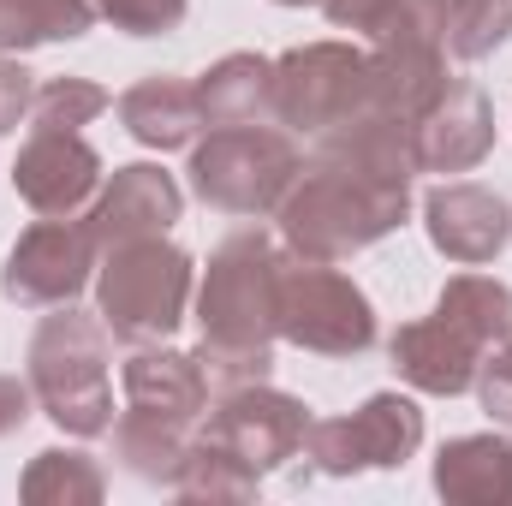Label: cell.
<instances>
[{
    "instance_id": "obj_1",
    "label": "cell",
    "mask_w": 512,
    "mask_h": 506,
    "mask_svg": "<svg viewBox=\"0 0 512 506\" xmlns=\"http://www.w3.org/2000/svg\"><path fill=\"white\" fill-rule=\"evenodd\" d=\"M411 215V173L387 167L382 155L352 143H316L298 167L292 191L280 197V245L316 262H352L358 251L382 245Z\"/></svg>"
},
{
    "instance_id": "obj_2",
    "label": "cell",
    "mask_w": 512,
    "mask_h": 506,
    "mask_svg": "<svg viewBox=\"0 0 512 506\" xmlns=\"http://www.w3.org/2000/svg\"><path fill=\"white\" fill-rule=\"evenodd\" d=\"M280 256L286 251L262 227H245V233H233L209 251L203 286H197V352H191L203 381H209V399L274 376Z\"/></svg>"
},
{
    "instance_id": "obj_3",
    "label": "cell",
    "mask_w": 512,
    "mask_h": 506,
    "mask_svg": "<svg viewBox=\"0 0 512 506\" xmlns=\"http://www.w3.org/2000/svg\"><path fill=\"white\" fill-rule=\"evenodd\" d=\"M512 340V286L495 274H453L423 322H405L387 340L393 376L411 393L459 399L471 393L483 364Z\"/></svg>"
},
{
    "instance_id": "obj_4",
    "label": "cell",
    "mask_w": 512,
    "mask_h": 506,
    "mask_svg": "<svg viewBox=\"0 0 512 506\" xmlns=\"http://www.w3.org/2000/svg\"><path fill=\"white\" fill-rule=\"evenodd\" d=\"M114 334L102 322V310H78V304H54V316H42V328L30 334L24 352V376L36 387V411L60 429V435H108L114 429Z\"/></svg>"
},
{
    "instance_id": "obj_5",
    "label": "cell",
    "mask_w": 512,
    "mask_h": 506,
    "mask_svg": "<svg viewBox=\"0 0 512 506\" xmlns=\"http://www.w3.org/2000/svg\"><path fill=\"white\" fill-rule=\"evenodd\" d=\"M197 298V262L161 239H131L102 256L96 274V310L120 346H161Z\"/></svg>"
},
{
    "instance_id": "obj_6",
    "label": "cell",
    "mask_w": 512,
    "mask_h": 506,
    "mask_svg": "<svg viewBox=\"0 0 512 506\" xmlns=\"http://www.w3.org/2000/svg\"><path fill=\"white\" fill-rule=\"evenodd\" d=\"M304 167V149L286 126H209L203 143H191V191L215 215L262 221L280 209Z\"/></svg>"
},
{
    "instance_id": "obj_7",
    "label": "cell",
    "mask_w": 512,
    "mask_h": 506,
    "mask_svg": "<svg viewBox=\"0 0 512 506\" xmlns=\"http://www.w3.org/2000/svg\"><path fill=\"white\" fill-rule=\"evenodd\" d=\"M274 322L280 340L316 358H364L376 346V304L370 292L340 274L334 262L286 251L280 256V286H274Z\"/></svg>"
},
{
    "instance_id": "obj_8",
    "label": "cell",
    "mask_w": 512,
    "mask_h": 506,
    "mask_svg": "<svg viewBox=\"0 0 512 506\" xmlns=\"http://www.w3.org/2000/svg\"><path fill=\"white\" fill-rule=\"evenodd\" d=\"M370 108V54L358 42H304L274 60V120L292 137H328Z\"/></svg>"
},
{
    "instance_id": "obj_9",
    "label": "cell",
    "mask_w": 512,
    "mask_h": 506,
    "mask_svg": "<svg viewBox=\"0 0 512 506\" xmlns=\"http://www.w3.org/2000/svg\"><path fill=\"white\" fill-rule=\"evenodd\" d=\"M423 447V411L411 393H370L352 417H310L304 459L322 477L358 471H399Z\"/></svg>"
},
{
    "instance_id": "obj_10",
    "label": "cell",
    "mask_w": 512,
    "mask_h": 506,
    "mask_svg": "<svg viewBox=\"0 0 512 506\" xmlns=\"http://www.w3.org/2000/svg\"><path fill=\"white\" fill-rule=\"evenodd\" d=\"M102 262V245L90 233L84 215H42L36 227L18 233V245L6 251L0 268V292L18 310H54V304H78V292L90 286Z\"/></svg>"
},
{
    "instance_id": "obj_11",
    "label": "cell",
    "mask_w": 512,
    "mask_h": 506,
    "mask_svg": "<svg viewBox=\"0 0 512 506\" xmlns=\"http://www.w3.org/2000/svg\"><path fill=\"white\" fill-rule=\"evenodd\" d=\"M203 441L227 447L239 465H251L256 477L280 471L286 459L304 453V435H310V405L268 387V381H251V387H233V393H215L203 423H197Z\"/></svg>"
},
{
    "instance_id": "obj_12",
    "label": "cell",
    "mask_w": 512,
    "mask_h": 506,
    "mask_svg": "<svg viewBox=\"0 0 512 506\" xmlns=\"http://www.w3.org/2000/svg\"><path fill=\"white\" fill-rule=\"evenodd\" d=\"M102 179V155L84 143V131H30L12 161V191L36 215H84Z\"/></svg>"
},
{
    "instance_id": "obj_13",
    "label": "cell",
    "mask_w": 512,
    "mask_h": 506,
    "mask_svg": "<svg viewBox=\"0 0 512 506\" xmlns=\"http://www.w3.org/2000/svg\"><path fill=\"white\" fill-rule=\"evenodd\" d=\"M453 90V72H447V48L411 24L399 36H387L370 48V108L387 114V120H405L417 131V120Z\"/></svg>"
},
{
    "instance_id": "obj_14",
    "label": "cell",
    "mask_w": 512,
    "mask_h": 506,
    "mask_svg": "<svg viewBox=\"0 0 512 506\" xmlns=\"http://www.w3.org/2000/svg\"><path fill=\"white\" fill-rule=\"evenodd\" d=\"M179 215H185V191H179V179L161 173L155 161L114 167V179H102L96 203L84 209V221H90L102 256L114 251V245H131V239H161Z\"/></svg>"
},
{
    "instance_id": "obj_15",
    "label": "cell",
    "mask_w": 512,
    "mask_h": 506,
    "mask_svg": "<svg viewBox=\"0 0 512 506\" xmlns=\"http://www.w3.org/2000/svg\"><path fill=\"white\" fill-rule=\"evenodd\" d=\"M423 227H429V245L459 262V268H483L507 251L512 239V209L507 197L483 191V185H435L423 197Z\"/></svg>"
},
{
    "instance_id": "obj_16",
    "label": "cell",
    "mask_w": 512,
    "mask_h": 506,
    "mask_svg": "<svg viewBox=\"0 0 512 506\" xmlns=\"http://www.w3.org/2000/svg\"><path fill=\"white\" fill-rule=\"evenodd\" d=\"M417 173H471L495 149V108L471 78H453V90L417 120L411 131Z\"/></svg>"
},
{
    "instance_id": "obj_17",
    "label": "cell",
    "mask_w": 512,
    "mask_h": 506,
    "mask_svg": "<svg viewBox=\"0 0 512 506\" xmlns=\"http://www.w3.org/2000/svg\"><path fill=\"white\" fill-rule=\"evenodd\" d=\"M120 381H126L131 411L167 417V423H179V429H197L203 411H209V381L197 370V358H191V352H173L167 340H161V346H131Z\"/></svg>"
},
{
    "instance_id": "obj_18",
    "label": "cell",
    "mask_w": 512,
    "mask_h": 506,
    "mask_svg": "<svg viewBox=\"0 0 512 506\" xmlns=\"http://www.w3.org/2000/svg\"><path fill=\"white\" fill-rule=\"evenodd\" d=\"M114 108H120V126H126L143 149H161V155H167V149H191V143H197V131H209L197 84L167 78V72H155V78L131 84Z\"/></svg>"
},
{
    "instance_id": "obj_19",
    "label": "cell",
    "mask_w": 512,
    "mask_h": 506,
    "mask_svg": "<svg viewBox=\"0 0 512 506\" xmlns=\"http://www.w3.org/2000/svg\"><path fill=\"white\" fill-rule=\"evenodd\" d=\"M435 495L453 506H512V435H453V441H441Z\"/></svg>"
},
{
    "instance_id": "obj_20",
    "label": "cell",
    "mask_w": 512,
    "mask_h": 506,
    "mask_svg": "<svg viewBox=\"0 0 512 506\" xmlns=\"http://www.w3.org/2000/svg\"><path fill=\"white\" fill-rule=\"evenodd\" d=\"M209 126H280L274 120V60L268 54H227L197 78Z\"/></svg>"
},
{
    "instance_id": "obj_21",
    "label": "cell",
    "mask_w": 512,
    "mask_h": 506,
    "mask_svg": "<svg viewBox=\"0 0 512 506\" xmlns=\"http://www.w3.org/2000/svg\"><path fill=\"white\" fill-rule=\"evenodd\" d=\"M197 429H179L167 417H149V411H120L114 417V459L120 471L149 483V489H173L179 483V465H185V447H191Z\"/></svg>"
},
{
    "instance_id": "obj_22",
    "label": "cell",
    "mask_w": 512,
    "mask_h": 506,
    "mask_svg": "<svg viewBox=\"0 0 512 506\" xmlns=\"http://www.w3.org/2000/svg\"><path fill=\"white\" fill-rule=\"evenodd\" d=\"M447 60H489L512 36V0H411Z\"/></svg>"
},
{
    "instance_id": "obj_23",
    "label": "cell",
    "mask_w": 512,
    "mask_h": 506,
    "mask_svg": "<svg viewBox=\"0 0 512 506\" xmlns=\"http://www.w3.org/2000/svg\"><path fill=\"white\" fill-rule=\"evenodd\" d=\"M108 495V477L90 453H72V447H48L24 465L18 477V501L30 506H96Z\"/></svg>"
},
{
    "instance_id": "obj_24",
    "label": "cell",
    "mask_w": 512,
    "mask_h": 506,
    "mask_svg": "<svg viewBox=\"0 0 512 506\" xmlns=\"http://www.w3.org/2000/svg\"><path fill=\"white\" fill-rule=\"evenodd\" d=\"M90 24H96V0H0V54L78 42Z\"/></svg>"
},
{
    "instance_id": "obj_25",
    "label": "cell",
    "mask_w": 512,
    "mask_h": 506,
    "mask_svg": "<svg viewBox=\"0 0 512 506\" xmlns=\"http://www.w3.org/2000/svg\"><path fill=\"white\" fill-rule=\"evenodd\" d=\"M256 489H262V477H256L251 465H239L227 447L191 435L185 465H179V483H173L179 501H256Z\"/></svg>"
},
{
    "instance_id": "obj_26",
    "label": "cell",
    "mask_w": 512,
    "mask_h": 506,
    "mask_svg": "<svg viewBox=\"0 0 512 506\" xmlns=\"http://www.w3.org/2000/svg\"><path fill=\"white\" fill-rule=\"evenodd\" d=\"M108 102L114 96L90 78H48V84H36L30 131H84L96 114H108Z\"/></svg>"
},
{
    "instance_id": "obj_27",
    "label": "cell",
    "mask_w": 512,
    "mask_h": 506,
    "mask_svg": "<svg viewBox=\"0 0 512 506\" xmlns=\"http://www.w3.org/2000/svg\"><path fill=\"white\" fill-rule=\"evenodd\" d=\"M322 12H328L334 30H352L370 48L387 42V36H399V30H411V24H423L411 0H322Z\"/></svg>"
},
{
    "instance_id": "obj_28",
    "label": "cell",
    "mask_w": 512,
    "mask_h": 506,
    "mask_svg": "<svg viewBox=\"0 0 512 506\" xmlns=\"http://www.w3.org/2000/svg\"><path fill=\"white\" fill-rule=\"evenodd\" d=\"M185 12L191 0H96V18H108L126 36H173Z\"/></svg>"
},
{
    "instance_id": "obj_29",
    "label": "cell",
    "mask_w": 512,
    "mask_h": 506,
    "mask_svg": "<svg viewBox=\"0 0 512 506\" xmlns=\"http://www.w3.org/2000/svg\"><path fill=\"white\" fill-rule=\"evenodd\" d=\"M30 102H36V72L18 54H0V137L18 120H30Z\"/></svg>"
},
{
    "instance_id": "obj_30",
    "label": "cell",
    "mask_w": 512,
    "mask_h": 506,
    "mask_svg": "<svg viewBox=\"0 0 512 506\" xmlns=\"http://www.w3.org/2000/svg\"><path fill=\"white\" fill-rule=\"evenodd\" d=\"M30 411H36V387H30V376H6V370H0V441L18 435V429L30 423Z\"/></svg>"
},
{
    "instance_id": "obj_31",
    "label": "cell",
    "mask_w": 512,
    "mask_h": 506,
    "mask_svg": "<svg viewBox=\"0 0 512 506\" xmlns=\"http://www.w3.org/2000/svg\"><path fill=\"white\" fill-rule=\"evenodd\" d=\"M274 6H322V0H274Z\"/></svg>"
}]
</instances>
